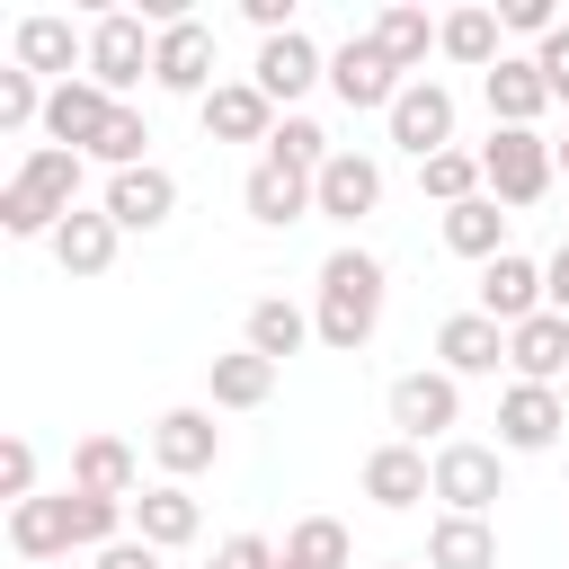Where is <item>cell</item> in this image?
Masks as SVG:
<instances>
[{
    "label": "cell",
    "instance_id": "7c38bea8",
    "mask_svg": "<svg viewBox=\"0 0 569 569\" xmlns=\"http://www.w3.org/2000/svg\"><path fill=\"white\" fill-rule=\"evenodd\" d=\"M213 453H222V427H213V409H160V418H151V462H160L169 480H187V471H213Z\"/></svg>",
    "mask_w": 569,
    "mask_h": 569
},
{
    "label": "cell",
    "instance_id": "f546056e",
    "mask_svg": "<svg viewBox=\"0 0 569 569\" xmlns=\"http://www.w3.org/2000/svg\"><path fill=\"white\" fill-rule=\"evenodd\" d=\"M204 391H213V409H258V400L276 391V365H267L258 347H240V356H213V365H204Z\"/></svg>",
    "mask_w": 569,
    "mask_h": 569
},
{
    "label": "cell",
    "instance_id": "9a60e30c",
    "mask_svg": "<svg viewBox=\"0 0 569 569\" xmlns=\"http://www.w3.org/2000/svg\"><path fill=\"white\" fill-rule=\"evenodd\" d=\"M18 71H36V80H71V62H89V36H71V18H53V9H36V18H18Z\"/></svg>",
    "mask_w": 569,
    "mask_h": 569
},
{
    "label": "cell",
    "instance_id": "7bdbcfd3",
    "mask_svg": "<svg viewBox=\"0 0 569 569\" xmlns=\"http://www.w3.org/2000/svg\"><path fill=\"white\" fill-rule=\"evenodd\" d=\"M498 18H507V27H516V36H533V44H542V36H551V27H560V18H551V0H507V9H498Z\"/></svg>",
    "mask_w": 569,
    "mask_h": 569
},
{
    "label": "cell",
    "instance_id": "bcb514c9",
    "mask_svg": "<svg viewBox=\"0 0 569 569\" xmlns=\"http://www.w3.org/2000/svg\"><path fill=\"white\" fill-rule=\"evenodd\" d=\"M240 9H249L258 36H293V9H284V0H240Z\"/></svg>",
    "mask_w": 569,
    "mask_h": 569
},
{
    "label": "cell",
    "instance_id": "ee69618b",
    "mask_svg": "<svg viewBox=\"0 0 569 569\" xmlns=\"http://www.w3.org/2000/svg\"><path fill=\"white\" fill-rule=\"evenodd\" d=\"M98 569H160V551H151L142 533H124V542H107V551H98Z\"/></svg>",
    "mask_w": 569,
    "mask_h": 569
},
{
    "label": "cell",
    "instance_id": "ffe728a7",
    "mask_svg": "<svg viewBox=\"0 0 569 569\" xmlns=\"http://www.w3.org/2000/svg\"><path fill=\"white\" fill-rule=\"evenodd\" d=\"M480 98H489V116H498V124H516V133H533V116L551 107V89H542L533 53H507L498 71H480Z\"/></svg>",
    "mask_w": 569,
    "mask_h": 569
},
{
    "label": "cell",
    "instance_id": "ac0fdd59",
    "mask_svg": "<svg viewBox=\"0 0 569 569\" xmlns=\"http://www.w3.org/2000/svg\"><path fill=\"white\" fill-rule=\"evenodd\" d=\"M249 80H258L276 107H293L311 80H329V62H320V44L293 27V36H267V44H258V71H249Z\"/></svg>",
    "mask_w": 569,
    "mask_h": 569
},
{
    "label": "cell",
    "instance_id": "f35d334b",
    "mask_svg": "<svg viewBox=\"0 0 569 569\" xmlns=\"http://www.w3.org/2000/svg\"><path fill=\"white\" fill-rule=\"evenodd\" d=\"M142 142H151V124H142L133 107H116V116H107V133L89 142V160H107V169H142Z\"/></svg>",
    "mask_w": 569,
    "mask_h": 569
},
{
    "label": "cell",
    "instance_id": "8d00e7d4",
    "mask_svg": "<svg viewBox=\"0 0 569 569\" xmlns=\"http://www.w3.org/2000/svg\"><path fill=\"white\" fill-rule=\"evenodd\" d=\"M267 160H284V169H311V178H320V169L338 160V142H329L311 116H284V124L267 133Z\"/></svg>",
    "mask_w": 569,
    "mask_h": 569
},
{
    "label": "cell",
    "instance_id": "681fc988",
    "mask_svg": "<svg viewBox=\"0 0 569 569\" xmlns=\"http://www.w3.org/2000/svg\"><path fill=\"white\" fill-rule=\"evenodd\" d=\"M276 569H284V560H276Z\"/></svg>",
    "mask_w": 569,
    "mask_h": 569
},
{
    "label": "cell",
    "instance_id": "4fadbf2b",
    "mask_svg": "<svg viewBox=\"0 0 569 569\" xmlns=\"http://www.w3.org/2000/svg\"><path fill=\"white\" fill-rule=\"evenodd\" d=\"M196 116H204V142H267V133L284 124V116H276V98H267L258 80H222Z\"/></svg>",
    "mask_w": 569,
    "mask_h": 569
},
{
    "label": "cell",
    "instance_id": "7402d4cb",
    "mask_svg": "<svg viewBox=\"0 0 569 569\" xmlns=\"http://www.w3.org/2000/svg\"><path fill=\"white\" fill-rule=\"evenodd\" d=\"M436 356H445L453 382H462V373H498V365H507V329H498L489 311H453V320L436 329Z\"/></svg>",
    "mask_w": 569,
    "mask_h": 569
},
{
    "label": "cell",
    "instance_id": "f6af8a7d",
    "mask_svg": "<svg viewBox=\"0 0 569 569\" xmlns=\"http://www.w3.org/2000/svg\"><path fill=\"white\" fill-rule=\"evenodd\" d=\"M542 302H551V311L569 320V240H560V249L542 258Z\"/></svg>",
    "mask_w": 569,
    "mask_h": 569
},
{
    "label": "cell",
    "instance_id": "30bf717a",
    "mask_svg": "<svg viewBox=\"0 0 569 569\" xmlns=\"http://www.w3.org/2000/svg\"><path fill=\"white\" fill-rule=\"evenodd\" d=\"M560 427H569V409H560L551 382H507L498 391V445L507 453H542V445H560Z\"/></svg>",
    "mask_w": 569,
    "mask_h": 569
},
{
    "label": "cell",
    "instance_id": "52a82bcc",
    "mask_svg": "<svg viewBox=\"0 0 569 569\" xmlns=\"http://www.w3.org/2000/svg\"><path fill=\"white\" fill-rule=\"evenodd\" d=\"M382 124H391V142L427 169L436 151H453V89H445V80H409V89L391 98V116H382Z\"/></svg>",
    "mask_w": 569,
    "mask_h": 569
},
{
    "label": "cell",
    "instance_id": "cb8c5ba5",
    "mask_svg": "<svg viewBox=\"0 0 569 569\" xmlns=\"http://www.w3.org/2000/svg\"><path fill=\"white\" fill-rule=\"evenodd\" d=\"M133 533H142L151 551H178V542H196V533H204V507H196L178 480H160V489H142V498H133Z\"/></svg>",
    "mask_w": 569,
    "mask_h": 569
},
{
    "label": "cell",
    "instance_id": "5b68a950",
    "mask_svg": "<svg viewBox=\"0 0 569 569\" xmlns=\"http://www.w3.org/2000/svg\"><path fill=\"white\" fill-rule=\"evenodd\" d=\"M151 44H160V36H142V18H133V9H107V18L89 27V80L124 107V89L151 71Z\"/></svg>",
    "mask_w": 569,
    "mask_h": 569
},
{
    "label": "cell",
    "instance_id": "2e32d148",
    "mask_svg": "<svg viewBox=\"0 0 569 569\" xmlns=\"http://www.w3.org/2000/svg\"><path fill=\"white\" fill-rule=\"evenodd\" d=\"M107 213H116V231H160L169 213H178V178L169 169H116L107 178Z\"/></svg>",
    "mask_w": 569,
    "mask_h": 569
},
{
    "label": "cell",
    "instance_id": "7a4b0ae2",
    "mask_svg": "<svg viewBox=\"0 0 569 569\" xmlns=\"http://www.w3.org/2000/svg\"><path fill=\"white\" fill-rule=\"evenodd\" d=\"M382 258L373 249H329L320 258V311H311V329H320V347H338V356H356L373 329H382Z\"/></svg>",
    "mask_w": 569,
    "mask_h": 569
},
{
    "label": "cell",
    "instance_id": "484cf974",
    "mask_svg": "<svg viewBox=\"0 0 569 569\" xmlns=\"http://www.w3.org/2000/svg\"><path fill=\"white\" fill-rule=\"evenodd\" d=\"M507 365H516V382H551L569 365V320L560 311H533L525 329H507Z\"/></svg>",
    "mask_w": 569,
    "mask_h": 569
},
{
    "label": "cell",
    "instance_id": "1f68e13d",
    "mask_svg": "<svg viewBox=\"0 0 569 569\" xmlns=\"http://www.w3.org/2000/svg\"><path fill=\"white\" fill-rule=\"evenodd\" d=\"M302 338H320V329H311V311H293L284 293H267V302H249V347H258L267 365H284V356H302Z\"/></svg>",
    "mask_w": 569,
    "mask_h": 569
},
{
    "label": "cell",
    "instance_id": "b9f144b4",
    "mask_svg": "<svg viewBox=\"0 0 569 569\" xmlns=\"http://www.w3.org/2000/svg\"><path fill=\"white\" fill-rule=\"evenodd\" d=\"M276 560H284V551H276L267 533H231V542L213 551V569H276Z\"/></svg>",
    "mask_w": 569,
    "mask_h": 569
},
{
    "label": "cell",
    "instance_id": "e0dca14e",
    "mask_svg": "<svg viewBox=\"0 0 569 569\" xmlns=\"http://www.w3.org/2000/svg\"><path fill=\"white\" fill-rule=\"evenodd\" d=\"M480 311H489L498 329H525L533 311H551V302H542V267H533V258H516V249H507V258H489V267H480Z\"/></svg>",
    "mask_w": 569,
    "mask_h": 569
},
{
    "label": "cell",
    "instance_id": "d6a6232c",
    "mask_svg": "<svg viewBox=\"0 0 569 569\" xmlns=\"http://www.w3.org/2000/svg\"><path fill=\"white\" fill-rule=\"evenodd\" d=\"M284 569H356L347 525H338V516H302V525L284 533Z\"/></svg>",
    "mask_w": 569,
    "mask_h": 569
},
{
    "label": "cell",
    "instance_id": "ba28073f",
    "mask_svg": "<svg viewBox=\"0 0 569 569\" xmlns=\"http://www.w3.org/2000/svg\"><path fill=\"white\" fill-rule=\"evenodd\" d=\"M436 498H445V516H489L498 507V453L471 436L436 445Z\"/></svg>",
    "mask_w": 569,
    "mask_h": 569
},
{
    "label": "cell",
    "instance_id": "9c48e42d",
    "mask_svg": "<svg viewBox=\"0 0 569 569\" xmlns=\"http://www.w3.org/2000/svg\"><path fill=\"white\" fill-rule=\"evenodd\" d=\"M329 89H338V107H356V116H365V107H382V116H391V98H400L409 80L382 62V44H373V36H347V44L329 53Z\"/></svg>",
    "mask_w": 569,
    "mask_h": 569
},
{
    "label": "cell",
    "instance_id": "7dc6e473",
    "mask_svg": "<svg viewBox=\"0 0 569 569\" xmlns=\"http://www.w3.org/2000/svg\"><path fill=\"white\" fill-rule=\"evenodd\" d=\"M551 160H560V178H569V133H560V142H551Z\"/></svg>",
    "mask_w": 569,
    "mask_h": 569
},
{
    "label": "cell",
    "instance_id": "6da1fadb",
    "mask_svg": "<svg viewBox=\"0 0 569 569\" xmlns=\"http://www.w3.org/2000/svg\"><path fill=\"white\" fill-rule=\"evenodd\" d=\"M71 213H80V151L36 142V151L18 160V178L0 187V231H9V240H53Z\"/></svg>",
    "mask_w": 569,
    "mask_h": 569
},
{
    "label": "cell",
    "instance_id": "d4e9b609",
    "mask_svg": "<svg viewBox=\"0 0 569 569\" xmlns=\"http://www.w3.org/2000/svg\"><path fill=\"white\" fill-rule=\"evenodd\" d=\"M9 551H18V560H62V551H80V542H71V507H62V489L9 507Z\"/></svg>",
    "mask_w": 569,
    "mask_h": 569
},
{
    "label": "cell",
    "instance_id": "4316f807",
    "mask_svg": "<svg viewBox=\"0 0 569 569\" xmlns=\"http://www.w3.org/2000/svg\"><path fill=\"white\" fill-rule=\"evenodd\" d=\"M71 489H98V498H142L133 489V445H116V436H80V453H71Z\"/></svg>",
    "mask_w": 569,
    "mask_h": 569
},
{
    "label": "cell",
    "instance_id": "60d3db41",
    "mask_svg": "<svg viewBox=\"0 0 569 569\" xmlns=\"http://www.w3.org/2000/svg\"><path fill=\"white\" fill-rule=\"evenodd\" d=\"M533 71H542V89H551V107H569V27H551V36L533 44Z\"/></svg>",
    "mask_w": 569,
    "mask_h": 569
},
{
    "label": "cell",
    "instance_id": "e575fe53",
    "mask_svg": "<svg viewBox=\"0 0 569 569\" xmlns=\"http://www.w3.org/2000/svg\"><path fill=\"white\" fill-rule=\"evenodd\" d=\"M365 36L382 44V62H391V71H418V62H427V44H436L427 9H382V18L365 27Z\"/></svg>",
    "mask_w": 569,
    "mask_h": 569
},
{
    "label": "cell",
    "instance_id": "d6986e66",
    "mask_svg": "<svg viewBox=\"0 0 569 569\" xmlns=\"http://www.w3.org/2000/svg\"><path fill=\"white\" fill-rule=\"evenodd\" d=\"M240 204H249V222H267V231L320 213V204H311V169H284V160H258L249 187H240Z\"/></svg>",
    "mask_w": 569,
    "mask_h": 569
},
{
    "label": "cell",
    "instance_id": "f1b7e54d",
    "mask_svg": "<svg viewBox=\"0 0 569 569\" xmlns=\"http://www.w3.org/2000/svg\"><path fill=\"white\" fill-rule=\"evenodd\" d=\"M445 249L453 258H507V213H498V196H471V204H453L445 213Z\"/></svg>",
    "mask_w": 569,
    "mask_h": 569
},
{
    "label": "cell",
    "instance_id": "44dd1931",
    "mask_svg": "<svg viewBox=\"0 0 569 569\" xmlns=\"http://www.w3.org/2000/svg\"><path fill=\"white\" fill-rule=\"evenodd\" d=\"M107 116H116V98H107L98 80H62V89L44 98V133H53L62 151H89V142L107 133Z\"/></svg>",
    "mask_w": 569,
    "mask_h": 569
},
{
    "label": "cell",
    "instance_id": "d590c367",
    "mask_svg": "<svg viewBox=\"0 0 569 569\" xmlns=\"http://www.w3.org/2000/svg\"><path fill=\"white\" fill-rule=\"evenodd\" d=\"M418 187L453 213V204H471V196H489V178H480V151H436L427 169H418Z\"/></svg>",
    "mask_w": 569,
    "mask_h": 569
},
{
    "label": "cell",
    "instance_id": "8992f818",
    "mask_svg": "<svg viewBox=\"0 0 569 569\" xmlns=\"http://www.w3.org/2000/svg\"><path fill=\"white\" fill-rule=\"evenodd\" d=\"M151 80L169 89V98H213L222 80H213V27L204 18H178V27H160V44H151Z\"/></svg>",
    "mask_w": 569,
    "mask_h": 569
},
{
    "label": "cell",
    "instance_id": "74e56055",
    "mask_svg": "<svg viewBox=\"0 0 569 569\" xmlns=\"http://www.w3.org/2000/svg\"><path fill=\"white\" fill-rule=\"evenodd\" d=\"M44 98L53 89H36V71H0V133H27V124H44Z\"/></svg>",
    "mask_w": 569,
    "mask_h": 569
},
{
    "label": "cell",
    "instance_id": "8fae6325",
    "mask_svg": "<svg viewBox=\"0 0 569 569\" xmlns=\"http://www.w3.org/2000/svg\"><path fill=\"white\" fill-rule=\"evenodd\" d=\"M311 204H320L329 222H347V231H356V222L382 204V160H373V151H338V160L311 178Z\"/></svg>",
    "mask_w": 569,
    "mask_h": 569
},
{
    "label": "cell",
    "instance_id": "603a6c76",
    "mask_svg": "<svg viewBox=\"0 0 569 569\" xmlns=\"http://www.w3.org/2000/svg\"><path fill=\"white\" fill-rule=\"evenodd\" d=\"M116 240H124L116 213H107V204H98V213L80 204V213L53 231V267H62V276H107V267H116Z\"/></svg>",
    "mask_w": 569,
    "mask_h": 569
},
{
    "label": "cell",
    "instance_id": "5bb4252c",
    "mask_svg": "<svg viewBox=\"0 0 569 569\" xmlns=\"http://www.w3.org/2000/svg\"><path fill=\"white\" fill-rule=\"evenodd\" d=\"M365 498L400 516V507L436 498V462H427L418 445H400V436H391V445H373V453H365Z\"/></svg>",
    "mask_w": 569,
    "mask_h": 569
},
{
    "label": "cell",
    "instance_id": "3957f363",
    "mask_svg": "<svg viewBox=\"0 0 569 569\" xmlns=\"http://www.w3.org/2000/svg\"><path fill=\"white\" fill-rule=\"evenodd\" d=\"M480 178H489V196H498V204H542V187L560 178V160H551V142H542V133L498 124V133L480 142Z\"/></svg>",
    "mask_w": 569,
    "mask_h": 569
},
{
    "label": "cell",
    "instance_id": "c3c4849f",
    "mask_svg": "<svg viewBox=\"0 0 569 569\" xmlns=\"http://www.w3.org/2000/svg\"><path fill=\"white\" fill-rule=\"evenodd\" d=\"M382 569H409V560H382Z\"/></svg>",
    "mask_w": 569,
    "mask_h": 569
},
{
    "label": "cell",
    "instance_id": "4dcf8cb0",
    "mask_svg": "<svg viewBox=\"0 0 569 569\" xmlns=\"http://www.w3.org/2000/svg\"><path fill=\"white\" fill-rule=\"evenodd\" d=\"M498 36H507V18L498 9H453L445 27H436V44L453 53V62H471V71H498L507 53H498Z\"/></svg>",
    "mask_w": 569,
    "mask_h": 569
},
{
    "label": "cell",
    "instance_id": "836d02e7",
    "mask_svg": "<svg viewBox=\"0 0 569 569\" xmlns=\"http://www.w3.org/2000/svg\"><path fill=\"white\" fill-rule=\"evenodd\" d=\"M62 507H71V542H80V551L124 542V525H133V507H124V498H98V489H62Z\"/></svg>",
    "mask_w": 569,
    "mask_h": 569
},
{
    "label": "cell",
    "instance_id": "ab89813d",
    "mask_svg": "<svg viewBox=\"0 0 569 569\" xmlns=\"http://www.w3.org/2000/svg\"><path fill=\"white\" fill-rule=\"evenodd\" d=\"M0 498H9V507L44 498V489H36V445H27V436H9V445H0Z\"/></svg>",
    "mask_w": 569,
    "mask_h": 569
},
{
    "label": "cell",
    "instance_id": "83f0119b",
    "mask_svg": "<svg viewBox=\"0 0 569 569\" xmlns=\"http://www.w3.org/2000/svg\"><path fill=\"white\" fill-rule=\"evenodd\" d=\"M427 569H498V533H489V516H436V533H427Z\"/></svg>",
    "mask_w": 569,
    "mask_h": 569
},
{
    "label": "cell",
    "instance_id": "277c9868",
    "mask_svg": "<svg viewBox=\"0 0 569 569\" xmlns=\"http://www.w3.org/2000/svg\"><path fill=\"white\" fill-rule=\"evenodd\" d=\"M391 427H400V445H427V436H445L453 445V427H462V382L436 365V373H400L391 382Z\"/></svg>",
    "mask_w": 569,
    "mask_h": 569
}]
</instances>
